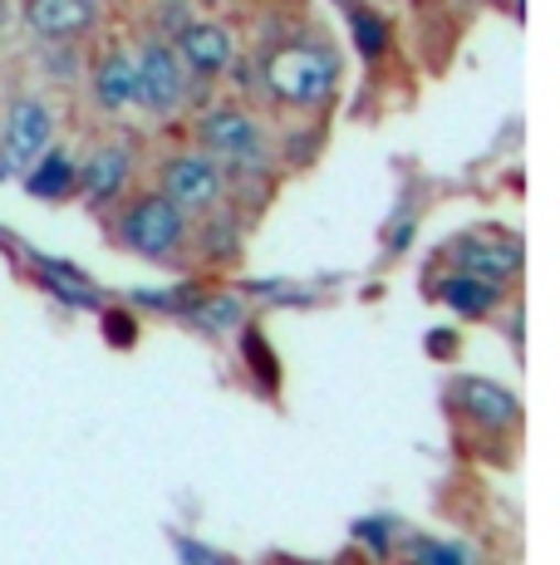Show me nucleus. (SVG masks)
Masks as SVG:
<instances>
[{"label": "nucleus", "mask_w": 560, "mask_h": 565, "mask_svg": "<svg viewBox=\"0 0 560 565\" xmlns=\"http://www.w3.org/2000/svg\"><path fill=\"white\" fill-rule=\"evenodd\" d=\"M438 300H443L452 315H462V320H487L506 300V290H502V280L477 276V270H448V276L438 280Z\"/></svg>", "instance_id": "f8f14e48"}, {"label": "nucleus", "mask_w": 560, "mask_h": 565, "mask_svg": "<svg viewBox=\"0 0 560 565\" xmlns=\"http://www.w3.org/2000/svg\"><path fill=\"white\" fill-rule=\"evenodd\" d=\"M448 6H462V0H448Z\"/></svg>", "instance_id": "412c9836"}, {"label": "nucleus", "mask_w": 560, "mask_h": 565, "mask_svg": "<svg viewBox=\"0 0 560 565\" xmlns=\"http://www.w3.org/2000/svg\"><path fill=\"white\" fill-rule=\"evenodd\" d=\"M349 35H354V50H359L364 60H384V54H389V20H384L379 10L354 6L349 10Z\"/></svg>", "instance_id": "2eb2a0df"}, {"label": "nucleus", "mask_w": 560, "mask_h": 565, "mask_svg": "<svg viewBox=\"0 0 560 565\" xmlns=\"http://www.w3.org/2000/svg\"><path fill=\"white\" fill-rule=\"evenodd\" d=\"M192 324H202L207 334H222V330H241V300L236 296H212V290H202L197 300H192Z\"/></svg>", "instance_id": "dca6fc26"}, {"label": "nucleus", "mask_w": 560, "mask_h": 565, "mask_svg": "<svg viewBox=\"0 0 560 565\" xmlns=\"http://www.w3.org/2000/svg\"><path fill=\"white\" fill-rule=\"evenodd\" d=\"M89 89L104 114H128V108H138V60L128 50H109L94 64Z\"/></svg>", "instance_id": "ddd939ff"}, {"label": "nucleus", "mask_w": 560, "mask_h": 565, "mask_svg": "<svg viewBox=\"0 0 560 565\" xmlns=\"http://www.w3.org/2000/svg\"><path fill=\"white\" fill-rule=\"evenodd\" d=\"M452 404L462 408L467 423H477L482 433H511L516 423H521L516 394L492 384V379H457V384H452Z\"/></svg>", "instance_id": "9d476101"}, {"label": "nucleus", "mask_w": 560, "mask_h": 565, "mask_svg": "<svg viewBox=\"0 0 560 565\" xmlns=\"http://www.w3.org/2000/svg\"><path fill=\"white\" fill-rule=\"evenodd\" d=\"M158 192L177 202L187 216L217 212L226 198V168L212 162L202 148L197 153H172V158H163V168H158Z\"/></svg>", "instance_id": "39448f33"}, {"label": "nucleus", "mask_w": 560, "mask_h": 565, "mask_svg": "<svg viewBox=\"0 0 560 565\" xmlns=\"http://www.w3.org/2000/svg\"><path fill=\"white\" fill-rule=\"evenodd\" d=\"M241 350L256 360V379H261V384L271 388V384H276V354H271V344L261 340V330H256V324H246V334H241Z\"/></svg>", "instance_id": "f3484780"}, {"label": "nucleus", "mask_w": 560, "mask_h": 565, "mask_svg": "<svg viewBox=\"0 0 560 565\" xmlns=\"http://www.w3.org/2000/svg\"><path fill=\"white\" fill-rule=\"evenodd\" d=\"M20 15L45 45H74L99 25V0H20Z\"/></svg>", "instance_id": "6e6552de"}, {"label": "nucleus", "mask_w": 560, "mask_h": 565, "mask_svg": "<svg viewBox=\"0 0 560 565\" xmlns=\"http://www.w3.org/2000/svg\"><path fill=\"white\" fill-rule=\"evenodd\" d=\"M261 84L276 104L310 114V108H325L330 94H335L340 60H335V50L320 45V40H286V45H276L266 54Z\"/></svg>", "instance_id": "f257e3e1"}, {"label": "nucleus", "mask_w": 560, "mask_h": 565, "mask_svg": "<svg viewBox=\"0 0 560 565\" xmlns=\"http://www.w3.org/2000/svg\"><path fill=\"white\" fill-rule=\"evenodd\" d=\"M133 60H138V108H148L158 118L177 114L187 104V70H182L177 50L158 40V45H148Z\"/></svg>", "instance_id": "0eeeda50"}, {"label": "nucleus", "mask_w": 560, "mask_h": 565, "mask_svg": "<svg viewBox=\"0 0 560 565\" xmlns=\"http://www.w3.org/2000/svg\"><path fill=\"white\" fill-rule=\"evenodd\" d=\"M187 212L163 192H143L118 212V246L143 260H177L187 252Z\"/></svg>", "instance_id": "f03ea898"}, {"label": "nucleus", "mask_w": 560, "mask_h": 565, "mask_svg": "<svg viewBox=\"0 0 560 565\" xmlns=\"http://www.w3.org/2000/svg\"><path fill=\"white\" fill-rule=\"evenodd\" d=\"M50 138H55V114H50V104L35 99V94H20V99L6 108V118H0V178L25 172L30 162L50 148Z\"/></svg>", "instance_id": "20e7f679"}, {"label": "nucleus", "mask_w": 560, "mask_h": 565, "mask_svg": "<svg viewBox=\"0 0 560 565\" xmlns=\"http://www.w3.org/2000/svg\"><path fill=\"white\" fill-rule=\"evenodd\" d=\"M128 178H133V148L109 143V148H94L89 153V162L79 168L74 192L84 198V206H109V202L123 198Z\"/></svg>", "instance_id": "9b49d317"}, {"label": "nucleus", "mask_w": 560, "mask_h": 565, "mask_svg": "<svg viewBox=\"0 0 560 565\" xmlns=\"http://www.w3.org/2000/svg\"><path fill=\"white\" fill-rule=\"evenodd\" d=\"M197 148L231 172H266L271 168V138L246 108H207L197 118Z\"/></svg>", "instance_id": "7ed1b4c3"}, {"label": "nucleus", "mask_w": 560, "mask_h": 565, "mask_svg": "<svg viewBox=\"0 0 560 565\" xmlns=\"http://www.w3.org/2000/svg\"><path fill=\"white\" fill-rule=\"evenodd\" d=\"M172 50H177L182 70L197 74V79H222L236 60V40L222 20H187L172 40Z\"/></svg>", "instance_id": "1a4fd4ad"}, {"label": "nucleus", "mask_w": 560, "mask_h": 565, "mask_svg": "<svg viewBox=\"0 0 560 565\" xmlns=\"http://www.w3.org/2000/svg\"><path fill=\"white\" fill-rule=\"evenodd\" d=\"M202 290L197 286H177V290H168V296H158V290H138V306H153V310H172V315H187L192 310V300H197Z\"/></svg>", "instance_id": "a211bd4d"}, {"label": "nucleus", "mask_w": 560, "mask_h": 565, "mask_svg": "<svg viewBox=\"0 0 560 565\" xmlns=\"http://www.w3.org/2000/svg\"><path fill=\"white\" fill-rule=\"evenodd\" d=\"M457 350V334H433V340H428V354H452Z\"/></svg>", "instance_id": "aec40b11"}, {"label": "nucleus", "mask_w": 560, "mask_h": 565, "mask_svg": "<svg viewBox=\"0 0 560 565\" xmlns=\"http://www.w3.org/2000/svg\"><path fill=\"white\" fill-rule=\"evenodd\" d=\"M452 266L457 270H477V276H492V280H511L521 276L526 266V252H521V236L511 232H497V226H482V232H462L457 242L448 246Z\"/></svg>", "instance_id": "423d86ee"}, {"label": "nucleus", "mask_w": 560, "mask_h": 565, "mask_svg": "<svg viewBox=\"0 0 560 565\" xmlns=\"http://www.w3.org/2000/svg\"><path fill=\"white\" fill-rule=\"evenodd\" d=\"M104 334L114 350H128V344H138V320L128 310H104Z\"/></svg>", "instance_id": "6ab92c4d"}, {"label": "nucleus", "mask_w": 560, "mask_h": 565, "mask_svg": "<svg viewBox=\"0 0 560 565\" xmlns=\"http://www.w3.org/2000/svg\"><path fill=\"white\" fill-rule=\"evenodd\" d=\"M74 182H79V168H74V158L60 153V148H45V153H40L25 168V192L35 202H64V198H74Z\"/></svg>", "instance_id": "4468645a"}]
</instances>
